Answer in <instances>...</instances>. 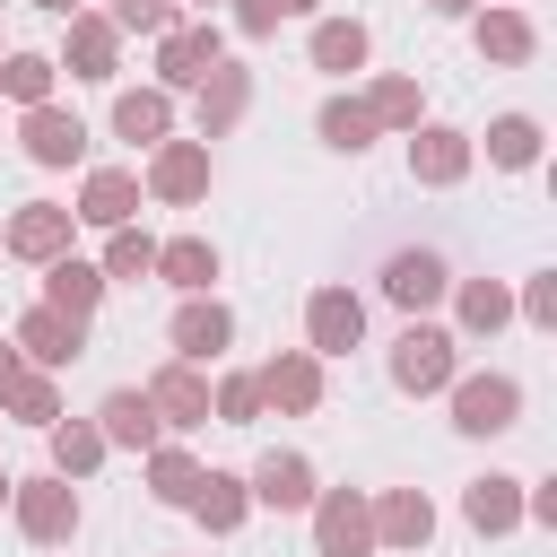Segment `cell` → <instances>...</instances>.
<instances>
[{
	"mask_svg": "<svg viewBox=\"0 0 557 557\" xmlns=\"http://www.w3.org/2000/svg\"><path fill=\"white\" fill-rule=\"evenodd\" d=\"M487 165H505V174L540 165V122H531V113H496V122H487Z\"/></svg>",
	"mask_w": 557,
	"mask_h": 557,
	"instance_id": "cell-34",
	"label": "cell"
},
{
	"mask_svg": "<svg viewBox=\"0 0 557 557\" xmlns=\"http://www.w3.org/2000/svg\"><path fill=\"white\" fill-rule=\"evenodd\" d=\"M357 339H366V305L348 287H313L305 296V348L313 357H348Z\"/></svg>",
	"mask_w": 557,
	"mask_h": 557,
	"instance_id": "cell-13",
	"label": "cell"
},
{
	"mask_svg": "<svg viewBox=\"0 0 557 557\" xmlns=\"http://www.w3.org/2000/svg\"><path fill=\"white\" fill-rule=\"evenodd\" d=\"M209 418H218V426H252V418H261V383H252V374H218Z\"/></svg>",
	"mask_w": 557,
	"mask_h": 557,
	"instance_id": "cell-37",
	"label": "cell"
},
{
	"mask_svg": "<svg viewBox=\"0 0 557 557\" xmlns=\"http://www.w3.org/2000/svg\"><path fill=\"white\" fill-rule=\"evenodd\" d=\"M366 113H374V131H418V122H426V96H418V78L392 70V78L366 87Z\"/></svg>",
	"mask_w": 557,
	"mask_h": 557,
	"instance_id": "cell-32",
	"label": "cell"
},
{
	"mask_svg": "<svg viewBox=\"0 0 557 557\" xmlns=\"http://www.w3.org/2000/svg\"><path fill=\"white\" fill-rule=\"evenodd\" d=\"M96 435H104V453L122 444V453H148V444H165V426H157V409H148V392H104V409H96Z\"/></svg>",
	"mask_w": 557,
	"mask_h": 557,
	"instance_id": "cell-22",
	"label": "cell"
},
{
	"mask_svg": "<svg viewBox=\"0 0 557 557\" xmlns=\"http://www.w3.org/2000/svg\"><path fill=\"white\" fill-rule=\"evenodd\" d=\"M513 313L531 322V331H557V278L540 270V278H522V296H513Z\"/></svg>",
	"mask_w": 557,
	"mask_h": 557,
	"instance_id": "cell-40",
	"label": "cell"
},
{
	"mask_svg": "<svg viewBox=\"0 0 557 557\" xmlns=\"http://www.w3.org/2000/svg\"><path fill=\"white\" fill-rule=\"evenodd\" d=\"M244 113H252V70H244V61H218V70L200 78V139H226Z\"/></svg>",
	"mask_w": 557,
	"mask_h": 557,
	"instance_id": "cell-21",
	"label": "cell"
},
{
	"mask_svg": "<svg viewBox=\"0 0 557 557\" xmlns=\"http://www.w3.org/2000/svg\"><path fill=\"white\" fill-rule=\"evenodd\" d=\"M191 9H218V0H191Z\"/></svg>",
	"mask_w": 557,
	"mask_h": 557,
	"instance_id": "cell-47",
	"label": "cell"
},
{
	"mask_svg": "<svg viewBox=\"0 0 557 557\" xmlns=\"http://www.w3.org/2000/svg\"><path fill=\"white\" fill-rule=\"evenodd\" d=\"M191 487H200V461L183 444H148V496L157 505H191Z\"/></svg>",
	"mask_w": 557,
	"mask_h": 557,
	"instance_id": "cell-36",
	"label": "cell"
},
{
	"mask_svg": "<svg viewBox=\"0 0 557 557\" xmlns=\"http://www.w3.org/2000/svg\"><path fill=\"white\" fill-rule=\"evenodd\" d=\"M17 148H26L35 165H78V157H87V122L61 113V104H35V113L17 122Z\"/></svg>",
	"mask_w": 557,
	"mask_h": 557,
	"instance_id": "cell-18",
	"label": "cell"
},
{
	"mask_svg": "<svg viewBox=\"0 0 557 557\" xmlns=\"http://www.w3.org/2000/svg\"><path fill=\"white\" fill-rule=\"evenodd\" d=\"M366 522H374V548H426L435 540V505H426V487H383V496H366Z\"/></svg>",
	"mask_w": 557,
	"mask_h": 557,
	"instance_id": "cell-11",
	"label": "cell"
},
{
	"mask_svg": "<svg viewBox=\"0 0 557 557\" xmlns=\"http://www.w3.org/2000/svg\"><path fill=\"white\" fill-rule=\"evenodd\" d=\"M70 209L61 200H26V209H9V226H0V244L17 252V261H35V270H52L61 252H70Z\"/></svg>",
	"mask_w": 557,
	"mask_h": 557,
	"instance_id": "cell-9",
	"label": "cell"
},
{
	"mask_svg": "<svg viewBox=\"0 0 557 557\" xmlns=\"http://www.w3.org/2000/svg\"><path fill=\"white\" fill-rule=\"evenodd\" d=\"M9 348L26 357V374H61L70 357H87V322H70V313H52V305H26L17 331H9Z\"/></svg>",
	"mask_w": 557,
	"mask_h": 557,
	"instance_id": "cell-4",
	"label": "cell"
},
{
	"mask_svg": "<svg viewBox=\"0 0 557 557\" xmlns=\"http://www.w3.org/2000/svg\"><path fill=\"white\" fill-rule=\"evenodd\" d=\"M209 540H226V531H244V513H252V487L235 479V470H200V487H191V505H183Z\"/></svg>",
	"mask_w": 557,
	"mask_h": 557,
	"instance_id": "cell-23",
	"label": "cell"
},
{
	"mask_svg": "<svg viewBox=\"0 0 557 557\" xmlns=\"http://www.w3.org/2000/svg\"><path fill=\"white\" fill-rule=\"evenodd\" d=\"M35 9H52V17H78V9H87V0H35Z\"/></svg>",
	"mask_w": 557,
	"mask_h": 557,
	"instance_id": "cell-44",
	"label": "cell"
},
{
	"mask_svg": "<svg viewBox=\"0 0 557 557\" xmlns=\"http://www.w3.org/2000/svg\"><path fill=\"white\" fill-rule=\"evenodd\" d=\"M470 35H479V61H496V70H522V61L540 52V35H531V17H522V9H487Z\"/></svg>",
	"mask_w": 557,
	"mask_h": 557,
	"instance_id": "cell-25",
	"label": "cell"
},
{
	"mask_svg": "<svg viewBox=\"0 0 557 557\" xmlns=\"http://www.w3.org/2000/svg\"><path fill=\"white\" fill-rule=\"evenodd\" d=\"M453 313H461L470 339H496V331L513 322V287H505V278H461V287H453Z\"/></svg>",
	"mask_w": 557,
	"mask_h": 557,
	"instance_id": "cell-28",
	"label": "cell"
},
{
	"mask_svg": "<svg viewBox=\"0 0 557 557\" xmlns=\"http://www.w3.org/2000/svg\"><path fill=\"white\" fill-rule=\"evenodd\" d=\"M470 131H453V122H418L409 131V183H426V191H453L461 174H470Z\"/></svg>",
	"mask_w": 557,
	"mask_h": 557,
	"instance_id": "cell-8",
	"label": "cell"
},
{
	"mask_svg": "<svg viewBox=\"0 0 557 557\" xmlns=\"http://www.w3.org/2000/svg\"><path fill=\"white\" fill-rule=\"evenodd\" d=\"M218 61H226L218 17H174V26L157 35V87H165V96H174V87H200Z\"/></svg>",
	"mask_w": 557,
	"mask_h": 557,
	"instance_id": "cell-2",
	"label": "cell"
},
{
	"mask_svg": "<svg viewBox=\"0 0 557 557\" xmlns=\"http://www.w3.org/2000/svg\"><path fill=\"white\" fill-rule=\"evenodd\" d=\"M9 418H17V426H52V418H61V383H52V374H26V383L9 392Z\"/></svg>",
	"mask_w": 557,
	"mask_h": 557,
	"instance_id": "cell-38",
	"label": "cell"
},
{
	"mask_svg": "<svg viewBox=\"0 0 557 557\" xmlns=\"http://www.w3.org/2000/svg\"><path fill=\"white\" fill-rule=\"evenodd\" d=\"M9 513H17V531H26L35 548H61V540H78V487H70V479H52V470L17 479V487H9Z\"/></svg>",
	"mask_w": 557,
	"mask_h": 557,
	"instance_id": "cell-1",
	"label": "cell"
},
{
	"mask_svg": "<svg viewBox=\"0 0 557 557\" xmlns=\"http://www.w3.org/2000/svg\"><path fill=\"white\" fill-rule=\"evenodd\" d=\"M52 78H61L52 52H0V96H9V104H26V113L52 104Z\"/></svg>",
	"mask_w": 557,
	"mask_h": 557,
	"instance_id": "cell-30",
	"label": "cell"
},
{
	"mask_svg": "<svg viewBox=\"0 0 557 557\" xmlns=\"http://www.w3.org/2000/svg\"><path fill=\"white\" fill-rule=\"evenodd\" d=\"M44 444H52V479H70V487H78V479L104 461V435H96V418H52V426H44Z\"/></svg>",
	"mask_w": 557,
	"mask_h": 557,
	"instance_id": "cell-29",
	"label": "cell"
},
{
	"mask_svg": "<svg viewBox=\"0 0 557 557\" xmlns=\"http://www.w3.org/2000/svg\"><path fill=\"white\" fill-rule=\"evenodd\" d=\"M148 409H157V426H209V374L200 366H183V357H165L148 383Z\"/></svg>",
	"mask_w": 557,
	"mask_h": 557,
	"instance_id": "cell-15",
	"label": "cell"
},
{
	"mask_svg": "<svg viewBox=\"0 0 557 557\" xmlns=\"http://www.w3.org/2000/svg\"><path fill=\"white\" fill-rule=\"evenodd\" d=\"M252 383H261V409H287V418H313L322 409V357L313 348H278Z\"/></svg>",
	"mask_w": 557,
	"mask_h": 557,
	"instance_id": "cell-10",
	"label": "cell"
},
{
	"mask_svg": "<svg viewBox=\"0 0 557 557\" xmlns=\"http://www.w3.org/2000/svg\"><path fill=\"white\" fill-rule=\"evenodd\" d=\"M383 296H392V305H400V313L418 322V313H426L435 296H453V270H444V252H426V244L392 252V261H383Z\"/></svg>",
	"mask_w": 557,
	"mask_h": 557,
	"instance_id": "cell-12",
	"label": "cell"
},
{
	"mask_svg": "<svg viewBox=\"0 0 557 557\" xmlns=\"http://www.w3.org/2000/svg\"><path fill=\"white\" fill-rule=\"evenodd\" d=\"M278 9H287V17H305V9H322V0H278Z\"/></svg>",
	"mask_w": 557,
	"mask_h": 557,
	"instance_id": "cell-45",
	"label": "cell"
},
{
	"mask_svg": "<svg viewBox=\"0 0 557 557\" xmlns=\"http://www.w3.org/2000/svg\"><path fill=\"white\" fill-rule=\"evenodd\" d=\"M366 52H374V35L357 17H322L313 26V70H339L348 78V70H366Z\"/></svg>",
	"mask_w": 557,
	"mask_h": 557,
	"instance_id": "cell-31",
	"label": "cell"
},
{
	"mask_svg": "<svg viewBox=\"0 0 557 557\" xmlns=\"http://www.w3.org/2000/svg\"><path fill=\"white\" fill-rule=\"evenodd\" d=\"M70 35H61V70L70 78H113L122 70V35H113V17L104 9H78V17H61Z\"/></svg>",
	"mask_w": 557,
	"mask_h": 557,
	"instance_id": "cell-16",
	"label": "cell"
},
{
	"mask_svg": "<svg viewBox=\"0 0 557 557\" xmlns=\"http://www.w3.org/2000/svg\"><path fill=\"white\" fill-rule=\"evenodd\" d=\"M113 131L139 139V148H157V139L174 131V96H165V87H122V96H113Z\"/></svg>",
	"mask_w": 557,
	"mask_h": 557,
	"instance_id": "cell-26",
	"label": "cell"
},
{
	"mask_svg": "<svg viewBox=\"0 0 557 557\" xmlns=\"http://www.w3.org/2000/svg\"><path fill=\"white\" fill-rule=\"evenodd\" d=\"M70 218H78V226H104V235H113V226H131V218H139V174L96 165V174L78 183V209H70Z\"/></svg>",
	"mask_w": 557,
	"mask_h": 557,
	"instance_id": "cell-19",
	"label": "cell"
},
{
	"mask_svg": "<svg viewBox=\"0 0 557 557\" xmlns=\"http://www.w3.org/2000/svg\"><path fill=\"white\" fill-rule=\"evenodd\" d=\"M9 487H17V479H9V470H0V505H9Z\"/></svg>",
	"mask_w": 557,
	"mask_h": 557,
	"instance_id": "cell-46",
	"label": "cell"
},
{
	"mask_svg": "<svg viewBox=\"0 0 557 557\" xmlns=\"http://www.w3.org/2000/svg\"><path fill=\"white\" fill-rule=\"evenodd\" d=\"M313 557H374V522L357 487H322L313 496Z\"/></svg>",
	"mask_w": 557,
	"mask_h": 557,
	"instance_id": "cell-7",
	"label": "cell"
},
{
	"mask_svg": "<svg viewBox=\"0 0 557 557\" xmlns=\"http://www.w3.org/2000/svg\"><path fill=\"white\" fill-rule=\"evenodd\" d=\"M44 305H52V313H70V322H87V313L104 305V270H96V261H78V252H61V261L44 270Z\"/></svg>",
	"mask_w": 557,
	"mask_h": 557,
	"instance_id": "cell-24",
	"label": "cell"
},
{
	"mask_svg": "<svg viewBox=\"0 0 557 557\" xmlns=\"http://www.w3.org/2000/svg\"><path fill=\"white\" fill-rule=\"evenodd\" d=\"M453 374H461V348H453V331H435V322H409V331L392 339V383H400V392H418V400H426V392H444Z\"/></svg>",
	"mask_w": 557,
	"mask_h": 557,
	"instance_id": "cell-3",
	"label": "cell"
},
{
	"mask_svg": "<svg viewBox=\"0 0 557 557\" xmlns=\"http://www.w3.org/2000/svg\"><path fill=\"white\" fill-rule=\"evenodd\" d=\"M104 17H113V35H165L174 26V0H113Z\"/></svg>",
	"mask_w": 557,
	"mask_h": 557,
	"instance_id": "cell-39",
	"label": "cell"
},
{
	"mask_svg": "<svg viewBox=\"0 0 557 557\" xmlns=\"http://www.w3.org/2000/svg\"><path fill=\"white\" fill-rule=\"evenodd\" d=\"M148 200H165V209L209 200V139H157L148 148Z\"/></svg>",
	"mask_w": 557,
	"mask_h": 557,
	"instance_id": "cell-6",
	"label": "cell"
},
{
	"mask_svg": "<svg viewBox=\"0 0 557 557\" xmlns=\"http://www.w3.org/2000/svg\"><path fill=\"white\" fill-rule=\"evenodd\" d=\"M313 131H322V148H339V157L374 148V113H366V96H331V104L313 113Z\"/></svg>",
	"mask_w": 557,
	"mask_h": 557,
	"instance_id": "cell-33",
	"label": "cell"
},
{
	"mask_svg": "<svg viewBox=\"0 0 557 557\" xmlns=\"http://www.w3.org/2000/svg\"><path fill=\"white\" fill-rule=\"evenodd\" d=\"M165 339H174V357H183V366H209L218 348H235V313H226L218 296H183V305H174V322H165Z\"/></svg>",
	"mask_w": 557,
	"mask_h": 557,
	"instance_id": "cell-14",
	"label": "cell"
},
{
	"mask_svg": "<svg viewBox=\"0 0 557 557\" xmlns=\"http://www.w3.org/2000/svg\"><path fill=\"white\" fill-rule=\"evenodd\" d=\"M157 278L183 287V296H209V278H218V244H209V235H174V244H157Z\"/></svg>",
	"mask_w": 557,
	"mask_h": 557,
	"instance_id": "cell-27",
	"label": "cell"
},
{
	"mask_svg": "<svg viewBox=\"0 0 557 557\" xmlns=\"http://www.w3.org/2000/svg\"><path fill=\"white\" fill-rule=\"evenodd\" d=\"M96 270H104V287H113V278H157V235H148V226H113Z\"/></svg>",
	"mask_w": 557,
	"mask_h": 557,
	"instance_id": "cell-35",
	"label": "cell"
},
{
	"mask_svg": "<svg viewBox=\"0 0 557 557\" xmlns=\"http://www.w3.org/2000/svg\"><path fill=\"white\" fill-rule=\"evenodd\" d=\"M278 17H287L278 0H235V26H244L252 44H261V35H278Z\"/></svg>",
	"mask_w": 557,
	"mask_h": 557,
	"instance_id": "cell-41",
	"label": "cell"
},
{
	"mask_svg": "<svg viewBox=\"0 0 557 557\" xmlns=\"http://www.w3.org/2000/svg\"><path fill=\"white\" fill-rule=\"evenodd\" d=\"M461 522H470L479 540H505V531H522V479H505V470L470 479V487H461Z\"/></svg>",
	"mask_w": 557,
	"mask_h": 557,
	"instance_id": "cell-20",
	"label": "cell"
},
{
	"mask_svg": "<svg viewBox=\"0 0 557 557\" xmlns=\"http://www.w3.org/2000/svg\"><path fill=\"white\" fill-rule=\"evenodd\" d=\"M479 0H426V17H470Z\"/></svg>",
	"mask_w": 557,
	"mask_h": 557,
	"instance_id": "cell-43",
	"label": "cell"
},
{
	"mask_svg": "<svg viewBox=\"0 0 557 557\" xmlns=\"http://www.w3.org/2000/svg\"><path fill=\"white\" fill-rule=\"evenodd\" d=\"M444 392H453V426L461 435H505L522 418V383L513 374H453Z\"/></svg>",
	"mask_w": 557,
	"mask_h": 557,
	"instance_id": "cell-5",
	"label": "cell"
},
{
	"mask_svg": "<svg viewBox=\"0 0 557 557\" xmlns=\"http://www.w3.org/2000/svg\"><path fill=\"white\" fill-rule=\"evenodd\" d=\"M17 383H26V357H17V348H0V409H9V392H17Z\"/></svg>",
	"mask_w": 557,
	"mask_h": 557,
	"instance_id": "cell-42",
	"label": "cell"
},
{
	"mask_svg": "<svg viewBox=\"0 0 557 557\" xmlns=\"http://www.w3.org/2000/svg\"><path fill=\"white\" fill-rule=\"evenodd\" d=\"M244 487H252V505H270V513H305V505L322 496V487H313V461H305V453H261Z\"/></svg>",
	"mask_w": 557,
	"mask_h": 557,
	"instance_id": "cell-17",
	"label": "cell"
}]
</instances>
